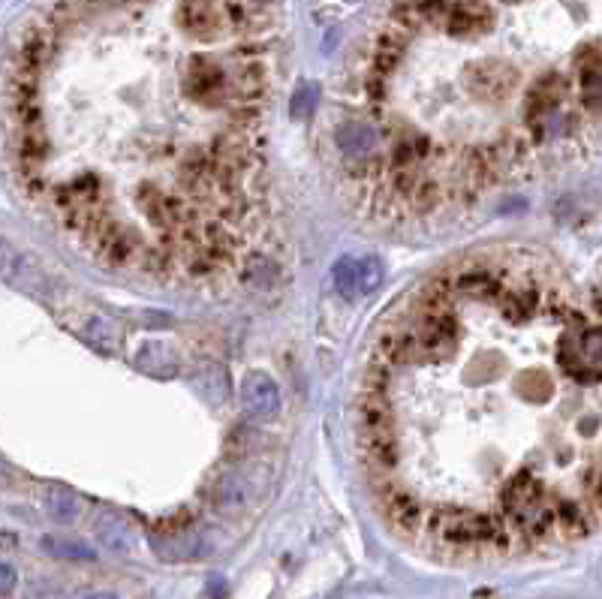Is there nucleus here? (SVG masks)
<instances>
[{"label":"nucleus","instance_id":"f03ea898","mask_svg":"<svg viewBox=\"0 0 602 599\" xmlns=\"http://www.w3.org/2000/svg\"><path fill=\"white\" fill-rule=\"evenodd\" d=\"M332 277H335V289L347 298V302H359V298H368L383 286L386 271L377 256H362V259L344 256L335 262Z\"/></svg>","mask_w":602,"mask_h":599},{"label":"nucleus","instance_id":"423d86ee","mask_svg":"<svg viewBox=\"0 0 602 599\" xmlns=\"http://www.w3.org/2000/svg\"><path fill=\"white\" fill-rule=\"evenodd\" d=\"M79 332H82L85 341H91V344H94L97 350H103V353H118L121 344H124L121 326L112 323V320H106V317H91Z\"/></svg>","mask_w":602,"mask_h":599},{"label":"nucleus","instance_id":"9d476101","mask_svg":"<svg viewBox=\"0 0 602 599\" xmlns=\"http://www.w3.org/2000/svg\"><path fill=\"white\" fill-rule=\"evenodd\" d=\"M43 545H46V551H52V554H58V557H82V560H91V557H94V551L85 548V545H79V542L43 539Z\"/></svg>","mask_w":602,"mask_h":599},{"label":"nucleus","instance_id":"20e7f679","mask_svg":"<svg viewBox=\"0 0 602 599\" xmlns=\"http://www.w3.org/2000/svg\"><path fill=\"white\" fill-rule=\"evenodd\" d=\"M136 368L151 374V377H175L181 371V356L169 344H148L136 356Z\"/></svg>","mask_w":602,"mask_h":599},{"label":"nucleus","instance_id":"ddd939ff","mask_svg":"<svg viewBox=\"0 0 602 599\" xmlns=\"http://www.w3.org/2000/svg\"><path fill=\"white\" fill-rule=\"evenodd\" d=\"M253 4H268V0H253Z\"/></svg>","mask_w":602,"mask_h":599},{"label":"nucleus","instance_id":"0eeeda50","mask_svg":"<svg viewBox=\"0 0 602 599\" xmlns=\"http://www.w3.org/2000/svg\"><path fill=\"white\" fill-rule=\"evenodd\" d=\"M581 97L590 112L602 115V55L581 64Z\"/></svg>","mask_w":602,"mask_h":599},{"label":"nucleus","instance_id":"f8f14e48","mask_svg":"<svg viewBox=\"0 0 602 599\" xmlns=\"http://www.w3.org/2000/svg\"><path fill=\"white\" fill-rule=\"evenodd\" d=\"M88 599H115V596L112 593H91Z\"/></svg>","mask_w":602,"mask_h":599},{"label":"nucleus","instance_id":"7ed1b4c3","mask_svg":"<svg viewBox=\"0 0 602 599\" xmlns=\"http://www.w3.org/2000/svg\"><path fill=\"white\" fill-rule=\"evenodd\" d=\"M241 404L253 419H274L280 413V386L265 374H250L241 383Z\"/></svg>","mask_w":602,"mask_h":599},{"label":"nucleus","instance_id":"9b49d317","mask_svg":"<svg viewBox=\"0 0 602 599\" xmlns=\"http://www.w3.org/2000/svg\"><path fill=\"white\" fill-rule=\"evenodd\" d=\"M13 587H16V569L7 566V563H0V596H7Z\"/></svg>","mask_w":602,"mask_h":599},{"label":"nucleus","instance_id":"6e6552de","mask_svg":"<svg viewBox=\"0 0 602 599\" xmlns=\"http://www.w3.org/2000/svg\"><path fill=\"white\" fill-rule=\"evenodd\" d=\"M46 512H49L55 521H61V524H73V521L79 518L82 506H79V500H76L70 491H64V488H49V494H46Z\"/></svg>","mask_w":602,"mask_h":599},{"label":"nucleus","instance_id":"39448f33","mask_svg":"<svg viewBox=\"0 0 602 599\" xmlns=\"http://www.w3.org/2000/svg\"><path fill=\"white\" fill-rule=\"evenodd\" d=\"M211 503L217 512H238L247 506V482L235 473H223L211 491Z\"/></svg>","mask_w":602,"mask_h":599},{"label":"nucleus","instance_id":"1a4fd4ad","mask_svg":"<svg viewBox=\"0 0 602 599\" xmlns=\"http://www.w3.org/2000/svg\"><path fill=\"white\" fill-rule=\"evenodd\" d=\"M100 539L109 545V548H115V551H124V548H130V530H127V524L124 521H100Z\"/></svg>","mask_w":602,"mask_h":599},{"label":"nucleus","instance_id":"f257e3e1","mask_svg":"<svg viewBox=\"0 0 602 599\" xmlns=\"http://www.w3.org/2000/svg\"><path fill=\"white\" fill-rule=\"evenodd\" d=\"M560 368L578 383L602 380V326H584L566 332L560 344Z\"/></svg>","mask_w":602,"mask_h":599}]
</instances>
